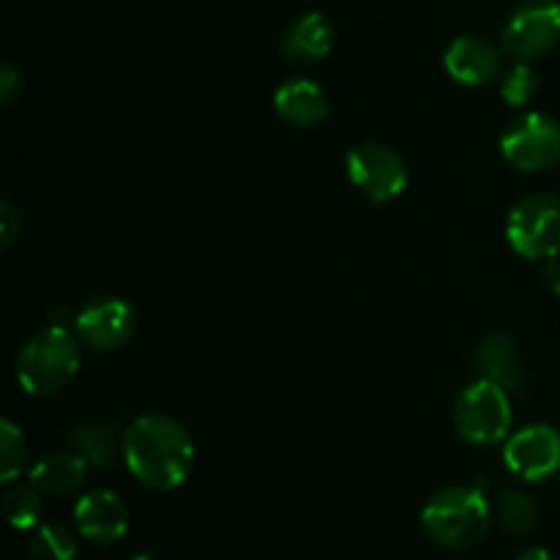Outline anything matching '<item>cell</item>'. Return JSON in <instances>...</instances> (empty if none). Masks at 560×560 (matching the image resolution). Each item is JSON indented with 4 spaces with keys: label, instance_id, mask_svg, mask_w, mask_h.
<instances>
[{
    "label": "cell",
    "instance_id": "cell-13",
    "mask_svg": "<svg viewBox=\"0 0 560 560\" xmlns=\"http://www.w3.org/2000/svg\"><path fill=\"white\" fill-rule=\"evenodd\" d=\"M273 109L288 124L301 126V129H315L328 118V96L317 82L306 77L282 82L273 93Z\"/></svg>",
    "mask_w": 560,
    "mask_h": 560
},
{
    "label": "cell",
    "instance_id": "cell-10",
    "mask_svg": "<svg viewBox=\"0 0 560 560\" xmlns=\"http://www.w3.org/2000/svg\"><path fill=\"white\" fill-rule=\"evenodd\" d=\"M137 326V312L129 301L118 295L93 299L77 315V334L93 350H118L131 339Z\"/></svg>",
    "mask_w": 560,
    "mask_h": 560
},
{
    "label": "cell",
    "instance_id": "cell-25",
    "mask_svg": "<svg viewBox=\"0 0 560 560\" xmlns=\"http://www.w3.org/2000/svg\"><path fill=\"white\" fill-rule=\"evenodd\" d=\"M545 279H547V284H550L552 293L560 295V255L552 257V260H547Z\"/></svg>",
    "mask_w": 560,
    "mask_h": 560
},
{
    "label": "cell",
    "instance_id": "cell-19",
    "mask_svg": "<svg viewBox=\"0 0 560 560\" xmlns=\"http://www.w3.org/2000/svg\"><path fill=\"white\" fill-rule=\"evenodd\" d=\"M44 492L36 485H14L3 495V512L9 523L20 530L36 528L44 514Z\"/></svg>",
    "mask_w": 560,
    "mask_h": 560
},
{
    "label": "cell",
    "instance_id": "cell-16",
    "mask_svg": "<svg viewBox=\"0 0 560 560\" xmlns=\"http://www.w3.org/2000/svg\"><path fill=\"white\" fill-rule=\"evenodd\" d=\"M88 468L91 465L71 448L69 452H52L33 465L31 485H36L44 495H71L85 485Z\"/></svg>",
    "mask_w": 560,
    "mask_h": 560
},
{
    "label": "cell",
    "instance_id": "cell-27",
    "mask_svg": "<svg viewBox=\"0 0 560 560\" xmlns=\"http://www.w3.org/2000/svg\"><path fill=\"white\" fill-rule=\"evenodd\" d=\"M129 560H153V558L145 556V552H140V556H135V558H129Z\"/></svg>",
    "mask_w": 560,
    "mask_h": 560
},
{
    "label": "cell",
    "instance_id": "cell-9",
    "mask_svg": "<svg viewBox=\"0 0 560 560\" xmlns=\"http://www.w3.org/2000/svg\"><path fill=\"white\" fill-rule=\"evenodd\" d=\"M503 465L523 481H545L560 470V432L550 424H530L506 438Z\"/></svg>",
    "mask_w": 560,
    "mask_h": 560
},
{
    "label": "cell",
    "instance_id": "cell-26",
    "mask_svg": "<svg viewBox=\"0 0 560 560\" xmlns=\"http://www.w3.org/2000/svg\"><path fill=\"white\" fill-rule=\"evenodd\" d=\"M517 560H556V558H552V552H547L545 547H534V550H525Z\"/></svg>",
    "mask_w": 560,
    "mask_h": 560
},
{
    "label": "cell",
    "instance_id": "cell-22",
    "mask_svg": "<svg viewBox=\"0 0 560 560\" xmlns=\"http://www.w3.org/2000/svg\"><path fill=\"white\" fill-rule=\"evenodd\" d=\"M536 91H539V77H536V71L530 69L525 60H517V63L503 74L501 96L506 98V104H512V107H525V104L534 102Z\"/></svg>",
    "mask_w": 560,
    "mask_h": 560
},
{
    "label": "cell",
    "instance_id": "cell-8",
    "mask_svg": "<svg viewBox=\"0 0 560 560\" xmlns=\"http://www.w3.org/2000/svg\"><path fill=\"white\" fill-rule=\"evenodd\" d=\"M560 42V3L556 0H530L520 5L503 25V52L517 60H536L550 52Z\"/></svg>",
    "mask_w": 560,
    "mask_h": 560
},
{
    "label": "cell",
    "instance_id": "cell-17",
    "mask_svg": "<svg viewBox=\"0 0 560 560\" xmlns=\"http://www.w3.org/2000/svg\"><path fill=\"white\" fill-rule=\"evenodd\" d=\"M71 452L80 454L91 468H109L115 457V438L98 421H85V424L74 427L69 435Z\"/></svg>",
    "mask_w": 560,
    "mask_h": 560
},
{
    "label": "cell",
    "instance_id": "cell-7",
    "mask_svg": "<svg viewBox=\"0 0 560 560\" xmlns=\"http://www.w3.org/2000/svg\"><path fill=\"white\" fill-rule=\"evenodd\" d=\"M501 153L523 173H541L560 162V124L552 115L525 113L503 131Z\"/></svg>",
    "mask_w": 560,
    "mask_h": 560
},
{
    "label": "cell",
    "instance_id": "cell-18",
    "mask_svg": "<svg viewBox=\"0 0 560 560\" xmlns=\"http://www.w3.org/2000/svg\"><path fill=\"white\" fill-rule=\"evenodd\" d=\"M492 517L512 534H530L539 523V506L530 495L517 490H506L492 503Z\"/></svg>",
    "mask_w": 560,
    "mask_h": 560
},
{
    "label": "cell",
    "instance_id": "cell-6",
    "mask_svg": "<svg viewBox=\"0 0 560 560\" xmlns=\"http://www.w3.org/2000/svg\"><path fill=\"white\" fill-rule=\"evenodd\" d=\"M348 178L366 200L392 202L408 186V167L402 156L383 142H359L345 156Z\"/></svg>",
    "mask_w": 560,
    "mask_h": 560
},
{
    "label": "cell",
    "instance_id": "cell-12",
    "mask_svg": "<svg viewBox=\"0 0 560 560\" xmlns=\"http://www.w3.org/2000/svg\"><path fill=\"white\" fill-rule=\"evenodd\" d=\"M446 74L459 85H485L501 71V52L492 47L487 38L479 36H459L448 44L443 55Z\"/></svg>",
    "mask_w": 560,
    "mask_h": 560
},
{
    "label": "cell",
    "instance_id": "cell-1",
    "mask_svg": "<svg viewBox=\"0 0 560 560\" xmlns=\"http://www.w3.org/2000/svg\"><path fill=\"white\" fill-rule=\"evenodd\" d=\"M120 448L131 476L159 492L184 485L195 465V441L186 427L162 413H145L131 421Z\"/></svg>",
    "mask_w": 560,
    "mask_h": 560
},
{
    "label": "cell",
    "instance_id": "cell-3",
    "mask_svg": "<svg viewBox=\"0 0 560 560\" xmlns=\"http://www.w3.org/2000/svg\"><path fill=\"white\" fill-rule=\"evenodd\" d=\"M80 372V345L63 326L33 334L16 355V383L31 397H55Z\"/></svg>",
    "mask_w": 560,
    "mask_h": 560
},
{
    "label": "cell",
    "instance_id": "cell-20",
    "mask_svg": "<svg viewBox=\"0 0 560 560\" xmlns=\"http://www.w3.org/2000/svg\"><path fill=\"white\" fill-rule=\"evenodd\" d=\"M77 541L60 525H38L36 536L31 539V560H74Z\"/></svg>",
    "mask_w": 560,
    "mask_h": 560
},
{
    "label": "cell",
    "instance_id": "cell-14",
    "mask_svg": "<svg viewBox=\"0 0 560 560\" xmlns=\"http://www.w3.org/2000/svg\"><path fill=\"white\" fill-rule=\"evenodd\" d=\"M476 370L485 381L498 383L506 392H520L523 388V364H520L517 345L509 334H490L476 348Z\"/></svg>",
    "mask_w": 560,
    "mask_h": 560
},
{
    "label": "cell",
    "instance_id": "cell-23",
    "mask_svg": "<svg viewBox=\"0 0 560 560\" xmlns=\"http://www.w3.org/2000/svg\"><path fill=\"white\" fill-rule=\"evenodd\" d=\"M20 233H22L20 211H16L9 200H3L0 202V246H3V249H9Z\"/></svg>",
    "mask_w": 560,
    "mask_h": 560
},
{
    "label": "cell",
    "instance_id": "cell-4",
    "mask_svg": "<svg viewBox=\"0 0 560 560\" xmlns=\"http://www.w3.org/2000/svg\"><path fill=\"white\" fill-rule=\"evenodd\" d=\"M454 430L470 446H495L512 432V399L506 388L479 377L454 402Z\"/></svg>",
    "mask_w": 560,
    "mask_h": 560
},
{
    "label": "cell",
    "instance_id": "cell-11",
    "mask_svg": "<svg viewBox=\"0 0 560 560\" xmlns=\"http://www.w3.org/2000/svg\"><path fill=\"white\" fill-rule=\"evenodd\" d=\"M74 523L82 539L96 545H113L129 530V509L115 492L93 490L74 506Z\"/></svg>",
    "mask_w": 560,
    "mask_h": 560
},
{
    "label": "cell",
    "instance_id": "cell-24",
    "mask_svg": "<svg viewBox=\"0 0 560 560\" xmlns=\"http://www.w3.org/2000/svg\"><path fill=\"white\" fill-rule=\"evenodd\" d=\"M20 85H22L20 71H16L11 63L0 66V98H3V104H9L11 98H14V93L20 91Z\"/></svg>",
    "mask_w": 560,
    "mask_h": 560
},
{
    "label": "cell",
    "instance_id": "cell-5",
    "mask_svg": "<svg viewBox=\"0 0 560 560\" xmlns=\"http://www.w3.org/2000/svg\"><path fill=\"white\" fill-rule=\"evenodd\" d=\"M506 241L520 257L552 260L560 255V195L523 197L506 217Z\"/></svg>",
    "mask_w": 560,
    "mask_h": 560
},
{
    "label": "cell",
    "instance_id": "cell-21",
    "mask_svg": "<svg viewBox=\"0 0 560 560\" xmlns=\"http://www.w3.org/2000/svg\"><path fill=\"white\" fill-rule=\"evenodd\" d=\"M27 446L22 430L11 419L0 421V479L9 485L25 468Z\"/></svg>",
    "mask_w": 560,
    "mask_h": 560
},
{
    "label": "cell",
    "instance_id": "cell-2",
    "mask_svg": "<svg viewBox=\"0 0 560 560\" xmlns=\"http://www.w3.org/2000/svg\"><path fill=\"white\" fill-rule=\"evenodd\" d=\"M492 506L479 485L448 487L421 512V525L432 541L448 550H470L487 536Z\"/></svg>",
    "mask_w": 560,
    "mask_h": 560
},
{
    "label": "cell",
    "instance_id": "cell-15",
    "mask_svg": "<svg viewBox=\"0 0 560 560\" xmlns=\"http://www.w3.org/2000/svg\"><path fill=\"white\" fill-rule=\"evenodd\" d=\"M334 49V25L320 11L299 16L282 38V52L299 63H315Z\"/></svg>",
    "mask_w": 560,
    "mask_h": 560
}]
</instances>
